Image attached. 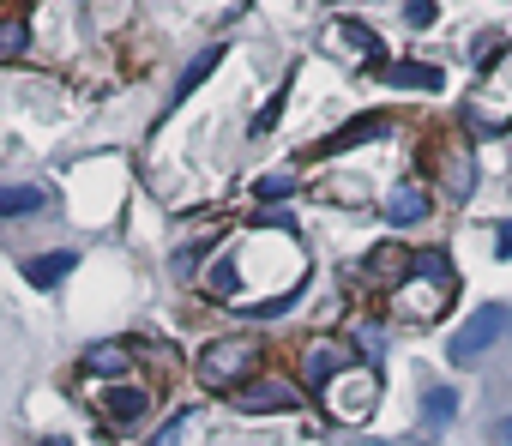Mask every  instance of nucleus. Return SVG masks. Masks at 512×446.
<instances>
[{
  "mask_svg": "<svg viewBox=\"0 0 512 446\" xmlns=\"http://www.w3.org/2000/svg\"><path fill=\"white\" fill-rule=\"evenodd\" d=\"M229 410L241 416H278V410H302V386L284 374H253L247 386L229 392Z\"/></svg>",
  "mask_w": 512,
  "mask_h": 446,
  "instance_id": "4",
  "label": "nucleus"
},
{
  "mask_svg": "<svg viewBox=\"0 0 512 446\" xmlns=\"http://www.w3.org/2000/svg\"><path fill=\"white\" fill-rule=\"evenodd\" d=\"M356 368V350L350 344H338V338H314L308 350H302V380L314 386V392H326L338 374H350Z\"/></svg>",
  "mask_w": 512,
  "mask_h": 446,
  "instance_id": "7",
  "label": "nucleus"
},
{
  "mask_svg": "<svg viewBox=\"0 0 512 446\" xmlns=\"http://www.w3.org/2000/svg\"><path fill=\"white\" fill-rule=\"evenodd\" d=\"M260 368H266V344H260V338H247V332L205 344V350H199V362H193V374H199L205 386H217V392H235V386H247V380L260 374Z\"/></svg>",
  "mask_w": 512,
  "mask_h": 446,
  "instance_id": "3",
  "label": "nucleus"
},
{
  "mask_svg": "<svg viewBox=\"0 0 512 446\" xmlns=\"http://www.w3.org/2000/svg\"><path fill=\"white\" fill-rule=\"evenodd\" d=\"M19 49H25V19L0 13V55H19Z\"/></svg>",
  "mask_w": 512,
  "mask_h": 446,
  "instance_id": "18",
  "label": "nucleus"
},
{
  "mask_svg": "<svg viewBox=\"0 0 512 446\" xmlns=\"http://www.w3.org/2000/svg\"><path fill=\"white\" fill-rule=\"evenodd\" d=\"M506 326H512V320H506V308H482V314H476V320H470V326H464L452 344H446V356L464 368V362H476V356H482V350H488V344L506 332Z\"/></svg>",
  "mask_w": 512,
  "mask_h": 446,
  "instance_id": "8",
  "label": "nucleus"
},
{
  "mask_svg": "<svg viewBox=\"0 0 512 446\" xmlns=\"http://www.w3.org/2000/svg\"><path fill=\"white\" fill-rule=\"evenodd\" d=\"M73 266H79L73 254H37V260H25V278H31V290H55V284H67Z\"/></svg>",
  "mask_w": 512,
  "mask_h": 446,
  "instance_id": "11",
  "label": "nucleus"
},
{
  "mask_svg": "<svg viewBox=\"0 0 512 446\" xmlns=\"http://www.w3.org/2000/svg\"><path fill=\"white\" fill-rule=\"evenodd\" d=\"M386 217H392V223H422V217H428V187L404 181V187L386 199Z\"/></svg>",
  "mask_w": 512,
  "mask_h": 446,
  "instance_id": "12",
  "label": "nucleus"
},
{
  "mask_svg": "<svg viewBox=\"0 0 512 446\" xmlns=\"http://www.w3.org/2000/svg\"><path fill=\"white\" fill-rule=\"evenodd\" d=\"M43 446H73V440H67V434H49V440H43Z\"/></svg>",
  "mask_w": 512,
  "mask_h": 446,
  "instance_id": "23",
  "label": "nucleus"
},
{
  "mask_svg": "<svg viewBox=\"0 0 512 446\" xmlns=\"http://www.w3.org/2000/svg\"><path fill=\"white\" fill-rule=\"evenodd\" d=\"M374 398H380V374H374V368H362V362L326 386V410H332V416H344V422H362V416L374 410Z\"/></svg>",
  "mask_w": 512,
  "mask_h": 446,
  "instance_id": "5",
  "label": "nucleus"
},
{
  "mask_svg": "<svg viewBox=\"0 0 512 446\" xmlns=\"http://www.w3.org/2000/svg\"><path fill=\"white\" fill-rule=\"evenodd\" d=\"M85 368H91V374H103V380L133 374V350H127V344H97V350H85Z\"/></svg>",
  "mask_w": 512,
  "mask_h": 446,
  "instance_id": "13",
  "label": "nucleus"
},
{
  "mask_svg": "<svg viewBox=\"0 0 512 446\" xmlns=\"http://www.w3.org/2000/svg\"><path fill=\"white\" fill-rule=\"evenodd\" d=\"M284 193H296V175H260V199H284Z\"/></svg>",
  "mask_w": 512,
  "mask_h": 446,
  "instance_id": "19",
  "label": "nucleus"
},
{
  "mask_svg": "<svg viewBox=\"0 0 512 446\" xmlns=\"http://www.w3.org/2000/svg\"><path fill=\"white\" fill-rule=\"evenodd\" d=\"M392 127V115H356L344 133H332V139H320L314 145V157H338V151H350V145H362V139H380Z\"/></svg>",
  "mask_w": 512,
  "mask_h": 446,
  "instance_id": "10",
  "label": "nucleus"
},
{
  "mask_svg": "<svg viewBox=\"0 0 512 446\" xmlns=\"http://www.w3.org/2000/svg\"><path fill=\"white\" fill-rule=\"evenodd\" d=\"M410 25H434V0H410Z\"/></svg>",
  "mask_w": 512,
  "mask_h": 446,
  "instance_id": "20",
  "label": "nucleus"
},
{
  "mask_svg": "<svg viewBox=\"0 0 512 446\" xmlns=\"http://www.w3.org/2000/svg\"><path fill=\"white\" fill-rule=\"evenodd\" d=\"M494 440H500V446H512V416H506V422L494 428Z\"/></svg>",
  "mask_w": 512,
  "mask_h": 446,
  "instance_id": "22",
  "label": "nucleus"
},
{
  "mask_svg": "<svg viewBox=\"0 0 512 446\" xmlns=\"http://www.w3.org/2000/svg\"><path fill=\"white\" fill-rule=\"evenodd\" d=\"M494 254H500V260H512V223H500V236H494Z\"/></svg>",
  "mask_w": 512,
  "mask_h": 446,
  "instance_id": "21",
  "label": "nucleus"
},
{
  "mask_svg": "<svg viewBox=\"0 0 512 446\" xmlns=\"http://www.w3.org/2000/svg\"><path fill=\"white\" fill-rule=\"evenodd\" d=\"M151 386L145 380H121V386H91V404L115 422V428H133V422H145L151 416Z\"/></svg>",
  "mask_w": 512,
  "mask_h": 446,
  "instance_id": "6",
  "label": "nucleus"
},
{
  "mask_svg": "<svg viewBox=\"0 0 512 446\" xmlns=\"http://www.w3.org/2000/svg\"><path fill=\"white\" fill-rule=\"evenodd\" d=\"M422 416H428L434 428H446V422L458 416V392H452V386H428V392H422Z\"/></svg>",
  "mask_w": 512,
  "mask_h": 446,
  "instance_id": "16",
  "label": "nucleus"
},
{
  "mask_svg": "<svg viewBox=\"0 0 512 446\" xmlns=\"http://www.w3.org/2000/svg\"><path fill=\"white\" fill-rule=\"evenodd\" d=\"M217 61H223V49H217V43H211V49H199V55H193V67L181 73V97H187V91H199V79H205Z\"/></svg>",
  "mask_w": 512,
  "mask_h": 446,
  "instance_id": "17",
  "label": "nucleus"
},
{
  "mask_svg": "<svg viewBox=\"0 0 512 446\" xmlns=\"http://www.w3.org/2000/svg\"><path fill=\"white\" fill-rule=\"evenodd\" d=\"M452 302H458V272L446 266V254H410V272H398V284L386 290V320L434 326Z\"/></svg>",
  "mask_w": 512,
  "mask_h": 446,
  "instance_id": "2",
  "label": "nucleus"
},
{
  "mask_svg": "<svg viewBox=\"0 0 512 446\" xmlns=\"http://www.w3.org/2000/svg\"><path fill=\"white\" fill-rule=\"evenodd\" d=\"M247 278H266V290H272L278 308L296 302V290L308 278V254H302V242L290 230V217H253L247 230L205 266V296L223 302V308H241Z\"/></svg>",
  "mask_w": 512,
  "mask_h": 446,
  "instance_id": "1",
  "label": "nucleus"
},
{
  "mask_svg": "<svg viewBox=\"0 0 512 446\" xmlns=\"http://www.w3.org/2000/svg\"><path fill=\"white\" fill-rule=\"evenodd\" d=\"M386 79L404 91H440V67H428V61H398V67H386Z\"/></svg>",
  "mask_w": 512,
  "mask_h": 446,
  "instance_id": "14",
  "label": "nucleus"
},
{
  "mask_svg": "<svg viewBox=\"0 0 512 446\" xmlns=\"http://www.w3.org/2000/svg\"><path fill=\"white\" fill-rule=\"evenodd\" d=\"M428 157L440 163V175H446L452 193H470V187H476V157H470V139H464V133H446Z\"/></svg>",
  "mask_w": 512,
  "mask_h": 446,
  "instance_id": "9",
  "label": "nucleus"
},
{
  "mask_svg": "<svg viewBox=\"0 0 512 446\" xmlns=\"http://www.w3.org/2000/svg\"><path fill=\"white\" fill-rule=\"evenodd\" d=\"M49 193L43 187H0V217H25V211H43Z\"/></svg>",
  "mask_w": 512,
  "mask_h": 446,
  "instance_id": "15",
  "label": "nucleus"
}]
</instances>
